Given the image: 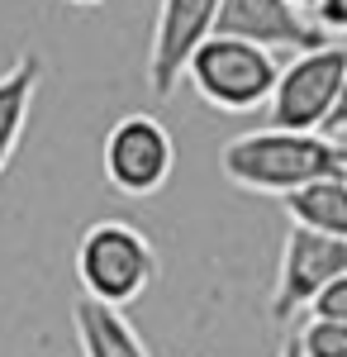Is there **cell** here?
<instances>
[{"instance_id": "cell-7", "label": "cell", "mask_w": 347, "mask_h": 357, "mask_svg": "<svg viewBox=\"0 0 347 357\" xmlns=\"http://www.w3.org/2000/svg\"><path fill=\"white\" fill-rule=\"evenodd\" d=\"M224 0H162L153 20V48H148V82L157 100H171L186 82L190 53L205 43L219 24Z\"/></svg>"}, {"instance_id": "cell-3", "label": "cell", "mask_w": 347, "mask_h": 357, "mask_svg": "<svg viewBox=\"0 0 347 357\" xmlns=\"http://www.w3.org/2000/svg\"><path fill=\"white\" fill-rule=\"evenodd\" d=\"M162 272L153 238L129 220H100L77 243V276L81 291L105 305H134Z\"/></svg>"}, {"instance_id": "cell-16", "label": "cell", "mask_w": 347, "mask_h": 357, "mask_svg": "<svg viewBox=\"0 0 347 357\" xmlns=\"http://www.w3.org/2000/svg\"><path fill=\"white\" fill-rule=\"evenodd\" d=\"M276 357H304V348H300V338H295V333H291V338L281 343V353H276Z\"/></svg>"}, {"instance_id": "cell-2", "label": "cell", "mask_w": 347, "mask_h": 357, "mask_svg": "<svg viewBox=\"0 0 347 357\" xmlns=\"http://www.w3.org/2000/svg\"><path fill=\"white\" fill-rule=\"evenodd\" d=\"M186 82L195 86L200 100H210L224 114H252L271 100V91L281 82L276 53L252 43V38H233V33H210L195 53H190Z\"/></svg>"}, {"instance_id": "cell-13", "label": "cell", "mask_w": 347, "mask_h": 357, "mask_svg": "<svg viewBox=\"0 0 347 357\" xmlns=\"http://www.w3.org/2000/svg\"><path fill=\"white\" fill-rule=\"evenodd\" d=\"M309 314H323V319H343V324H347V272H343V276H333V281L323 286L319 296H314Z\"/></svg>"}, {"instance_id": "cell-17", "label": "cell", "mask_w": 347, "mask_h": 357, "mask_svg": "<svg viewBox=\"0 0 347 357\" xmlns=\"http://www.w3.org/2000/svg\"><path fill=\"white\" fill-rule=\"evenodd\" d=\"M62 5H77V10H95V5H105V0H62Z\"/></svg>"}, {"instance_id": "cell-6", "label": "cell", "mask_w": 347, "mask_h": 357, "mask_svg": "<svg viewBox=\"0 0 347 357\" xmlns=\"http://www.w3.org/2000/svg\"><path fill=\"white\" fill-rule=\"evenodd\" d=\"M347 272V238H333V234H319V229H304V224H291L286 234V248H281V267H276V291L267 301L271 319H295L300 310H309L314 296L333 276Z\"/></svg>"}, {"instance_id": "cell-10", "label": "cell", "mask_w": 347, "mask_h": 357, "mask_svg": "<svg viewBox=\"0 0 347 357\" xmlns=\"http://www.w3.org/2000/svg\"><path fill=\"white\" fill-rule=\"evenodd\" d=\"M38 82H43V62L33 53L15 57L0 72V176H5V167L15 162V153H20V143L29 134V114H33Z\"/></svg>"}, {"instance_id": "cell-4", "label": "cell", "mask_w": 347, "mask_h": 357, "mask_svg": "<svg viewBox=\"0 0 347 357\" xmlns=\"http://www.w3.org/2000/svg\"><path fill=\"white\" fill-rule=\"evenodd\" d=\"M343 82H347V48L323 43L309 53H295L291 67H281V82L267 100L271 124H281V129H328L338 100H343Z\"/></svg>"}, {"instance_id": "cell-1", "label": "cell", "mask_w": 347, "mask_h": 357, "mask_svg": "<svg viewBox=\"0 0 347 357\" xmlns=\"http://www.w3.org/2000/svg\"><path fill=\"white\" fill-rule=\"evenodd\" d=\"M219 167L224 176L257 195H291L319 176H338L347 172V143L328 138L323 129H252L238 134L219 148Z\"/></svg>"}, {"instance_id": "cell-8", "label": "cell", "mask_w": 347, "mask_h": 357, "mask_svg": "<svg viewBox=\"0 0 347 357\" xmlns=\"http://www.w3.org/2000/svg\"><path fill=\"white\" fill-rule=\"evenodd\" d=\"M214 33H233V38H252L271 53L291 48V53H309L333 43L319 20L304 15L300 0H224L219 5V24Z\"/></svg>"}, {"instance_id": "cell-15", "label": "cell", "mask_w": 347, "mask_h": 357, "mask_svg": "<svg viewBox=\"0 0 347 357\" xmlns=\"http://www.w3.org/2000/svg\"><path fill=\"white\" fill-rule=\"evenodd\" d=\"M333 134H347V82H343V100H338V110H333V124H328Z\"/></svg>"}, {"instance_id": "cell-14", "label": "cell", "mask_w": 347, "mask_h": 357, "mask_svg": "<svg viewBox=\"0 0 347 357\" xmlns=\"http://www.w3.org/2000/svg\"><path fill=\"white\" fill-rule=\"evenodd\" d=\"M314 15H319V24L328 29V33H343L347 38V0H319Z\"/></svg>"}, {"instance_id": "cell-11", "label": "cell", "mask_w": 347, "mask_h": 357, "mask_svg": "<svg viewBox=\"0 0 347 357\" xmlns=\"http://www.w3.org/2000/svg\"><path fill=\"white\" fill-rule=\"evenodd\" d=\"M291 224H304V229H319V234H333V238H347V172L338 176H319L300 191L281 195Z\"/></svg>"}, {"instance_id": "cell-18", "label": "cell", "mask_w": 347, "mask_h": 357, "mask_svg": "<svg viewBox=\"0 0 347 357\" xmlns=\"http://www.w3.org/2000/svg\"><path fill=\"white\" fill-rule=\"evenodd\" d=\"M300 5H304V10H314V5H319V0H300Z\"/></svg>"}, {"instance_id": "cell-5", "label": "cell", "mask_w": 347, "mask_h": 357, "mask_svg": "<svg viewBox=\"0 0 347 357\" xmlns=\"http://www.w3.org/2000/svg\"><path fill=\"white\" fill-rule=\"evenodd\" d=\"M100 167H105V181L119 195L143 200V195H157L171 181L176 143H171L162 119H153V114H124L105 134Z\"/></svg>"}, {"instance_id": "cell-9", "label": "cell", "mask_w": 347, "mask_h": 357, "mask_svg": "<svg viewBox=\"0 0 347 357\" xmlns=\"http://www.w3.org/2000/svg\"><path fill=\"white\" fill-rule=\"evenodd\" d=\"M72 329H77L81 357H153L119 305H105L95 296H86V291L72 305Z\"/></svg>"}, {"instance_id": "cell-12", "label": "cell", "mask_w": 347, "mask_h": 357, "mask_svg": "<svg viewBox=\"0 0 347 357\" xmlns=\"http://www.w3.org/2000/svg\"><path fill=\"white\" fill-rule=\"evenodd\" d=\"M304 357H347V324L343 319H323V314H309L304 329L295 333Z\"/></svg>"}]
</instances>
